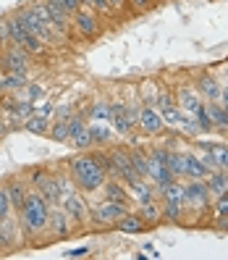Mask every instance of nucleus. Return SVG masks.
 <instances>
[{"mask_svg":"<svg viewBox=\"0 0 228 260\" xmlns=\"http://www.w3.org/2000/svg\"><path fill=\"white\" fill-rule=\"evenodd\" d=\"M50 203L42 197L40 189L34 192H26L21 208L16 210L19 213V226H21V234L26 237H37L48 229V218H50Z\"/></svg>","mask_w":228,"mask_h":260,"instance_id":"nucleus-1","label":"nucleus"},{"mask_svg":"<svg viewBox=\"0 0 228 260\" xmlns=\"http://www.w3.org/2000/svg\"><path fill=\"white\" fill-rule=\"evenodd\" d=\"M71 176L76 181V187L84 192H97L105 184V171L97 166L92 155H79L71 160Z\"/></svg>","mask_w":228,"mask_h":260,"instance_id":"nucleus-2","label":"nucleus"},{"mask_svg":"<svg viewBox=\"0 0 228 260\" xmlns=\"http://www.w3.org/2000/svg\"><path fill=\"white\" fill-rule=\"evenodd\" d=\"M129 213V203H110L102 200L100 205H89V218L95 226H113L121 216Z\"/></svg>","mask_w":228,"mask_h":260,"instance_id":"nucleus-3","label":"nucleus"},{"mask_svg":"<svg viewBox=\"0 0 228 260\" xmlns=\"http://www.w3.org/2000/svg\"><path fill=\"white\" fill-rule=\"evenodd\" d=\"M16 16H19V21L24 24V29H26V32H32L37 40H42V42H53V35H50V24L48 21H45V19H40L37 16V13L32 11V8H21L19 13H16Z\"/></svg>","mask_w":228,"mask_h":260,"instance_id":"nucleus-4","label":"nucleus"},{"mask_svg":"<svg viewBox=\"0 0 228 260\" xmlns=\"http://www.w3.org/2000/svg\"><path fill=\"white\" fill-rule=\"evenodd\" d=\"M147 179H152L158 187H165V184H171V181L176 179L171 174V168L165 166L163 155H160V147L158 150H152L149 155H147Z\"/></svg>","mask_w":228,"mask_h":260,"instance_id":"nucleus-5","label":"nucleus"},{"mask_svg":"<svg viewBox=\"0 0 228 260\" xmlns=\"http://www.w3.org/2000/svg\"><path fill=\"white\" fill-rule=\"evenodd\" d=\"M110 163H113V179H121V181H126V184H134L136 179H142L139 174L134 171L131 155L126 150H113L110 152Z\"/></svg>","mask_w":228,"mask_h":260,"instance_id":"nucleus-6","label":"nucleus"},{"mask_svg":"<svg viewBox=\"0 0 228 260\" xmlns=\"http://www.w3.org/2000/svg\"><path fill=\"white\" fill-rule=\"evenodd\" d=\"M71 24L76 26V32L84 35V37H95L100 32V24H97V13L92 8L82 6L76 13H71Z\"/></svg>","mask_w":228,"mask_h":260,"instance_id":"nucleus-7","label":"nucleus"},{"mask_svg":"<svg viewBox=\"0 0 228 260\" xmlns=\"http://www.w3.org/2000/svg\"><path fill=\"white\" fill-rule=\"evenodd\" d=\"M63 210H66L68 221H73V223H84L89 218V203L79 192H71L68 197H63Z\"/></svg>","mask_w":228,"mask_h":260,"instance_id":"nucleus-8","label":"nucleus"},{"mask_svg":"<svg viewBox=\"0 0 228 260\" xmlns=\"http://www.w3.org/2000/svg\"><path fill=\"white\" fill-rule=\"evenodd\" d=\"M21 239V226H19V216H6L0 218V250H8L13 244H19Z\"/></svg>","mask_w":228,"mask_h":260,"instance_id":"nucleus-9","label":"nucleus"},{"mask_svg":"<svg viewBox=\"0 0 228 260\" xmlns=\"http://www.w3.org/2000/svg\"><path fill=\"white\" fill-rule=\"evenodd\" d=\"M210 203V189L202 179H192L189 184H184V205L205 208Z\"/></svg>","mask_w":228,"mask_h":260,"instance_id":"nucleus-10","label":"nucleus"},{"mask_svg":"<svg viewBox=\"0 0 228 260\" xmlns=\"http://www.w3.org/2000/svg\"><path fill=\"white\" fill-rule=\"evenodd\" d=\"M26 60H29V53L21 48V45H11V48L6 50V55L0 58V63H3L6 74H11V71L26 74Z\"/></svg>","mask_w":228,"mask_h":260,"instance_id":"nucleus-11","label":"nucleus"},{"mask_svg":"<svg viewBox=\"0 0 228 260\" xmlns=\"http://www.w3.org/2000/svg\"><path fill=\"white\" fill-rule=\"evenodd\" d=\"M136 124H139L147 134H158V132H163L165 121H163V116H160L158 108H142L139 111V118H136Z\"/></svg>","mask_w":228,"mask_h":260,"instance_id":"nucleus-12","label":"nucleus"},{"mask_svg":"<svg viewBox=\"0 0 228 260\" xmlns=\"http://www.w3.org/2000/svg\"><path fill=\"white\" fill-rule=\"evenodd\" d=\"M118 232H124V234H142V232H147V221L139 216V213H126V216H121L116 223H113Z\"/></svg>","mask_w":228,"mask_h":260,"instance_id":"nucleus-13","label":"nucleus"},{"mask_svg":"<svg viewBox=\"0 0 228 260\" xmlns=\"http://www.w3.org/2000/svg\"><path fill=\"white\" fill-rule=\"evenodd\" d=\"M48 229L53 232L55 239L60 237H66L68 234V216H66V210H60V208H50V218H48Z\"/></svg>","mask_w":228,"mask_h":260,"instance_id":"nucleus-14","label":"nucleus"},{"mask_svg":"<svg viewBox=\"0 0 228 260\" xmlns=\"http://www.w3.org/2000/svg\"><path fill=\"white\" fill-rule=\"evenodd\" d=\"M102 194H105V200H110V203H131V194L126 192L124 184H121V179L105 181V184H102Z\"/></svg>","mask_w":228,"mask_h":260,"instance_id":"nucleus-15","label":"nucleus"},{"mask_svg":"<svg viewBox=\"0 0 228 260\" xmlns=\"http://www.w3.org/2000/svg\"><path fill=\"white\" fill-rule=\"evenodd\" d=\"M205 111H207V116H210V121H212V129L228 132V111L223 108L218 100H207V103H205Z\"/></svg>","mask_w":228,"mask_h":260,"instance_id":"nucleus-16","label":"nucleus"},{"mask_svg":"<svg viewBox=\"0 0 228 260\" xmlns=\"http://www.w3.org/2000/svg\"><path fill=\"white\" fill-rule=\"evenodd\" d=\"M202 103H205V100H202L200 95H197V92H192L189 87H184V89L178 92V103H176V105H178V108L184 111L186 116H194L197 111L202 108Z\"/></svg>","mask_w":228,"mask_h":260,"instance_id":"nucleus-17","label":"nucleus"},{"mask_svg":"<svg viewBox=\"0 0 228 260\" xmlns=\"http://www.w3.org/2000/svg\"><path fill=\"white\" fill-rule=\"evenodd\" d=\"M129 194H131L134 200L142 205V203H149V200H155V197H158V187H149L144 179H136L134 184H129Z\"/></svg>","mask_w":228,"mask_h":260,"instance_id":"nucleus-18","label":"nucleus"},{"mask_svg":"<svg viewBox=\"0 0 228 260\" xmlns=\"http://www.w3.org/2000/svg\"><path fill=\"white\" fill-rule=\"evenodd\" d=\"M40 192H42V197L48 200L50 205H60L63 203V194H60V189H58V181L55 179H50V176H45L42 181H40V187H37Z\"/></svg>","mask_w":228,"mask_h":260,"instance_id":"nucleus-19","label":"nucleus"},{"mask_svg":"<svg viewBox=\"0 0 228 260\" xmlns=\"http://www.w3.org/2000/svg\"><path fill=\"white\" fill-rule=\"evenodd\" d=\"M205 179H207L205 184H207V189H210V192H215V194L228 192V174H225V171H220V168H215V171H210Z\"/></svg>","mask_w":228,"mask_h":260,"instance_id":"nucleus-20","label":"nucleus"},{"mask_svg":"<svg viewBox=\"0 0 228 260\" xmlns=\"http://www.w3.org/2000/svg\"><path fill=\"white\" fill-rule=\"evenodd\" d=\"M197 87H200V92L205 95V100H218V98H220V84H218L215 76H210V74L200 76Z\"/></svg>","mask_w":228,"mask_h":260,"instance_id":"nucleus-21","label":"nucleus"},{"mask_svg":"<svg viewBox=\"0 0 228 260\" xmlns=\"http://www.w3.org/2000/svg\"><path fill=\"white\" fill-rule=\"evenodd\" d=\"M24 129L29 134H48L50 132V121L45 116H40V113H32V116L24 118Z\"/></svg>","mask_w":228,"mask_h":260,"instance_id":"nucleus-22","label":"nucleus"},{"mask_svg":"<svg viewBox=\"0 0 228 260\" xmlns=\"http://www.w3.org/2000/svg\"><path fill=\"white\" fill-rule=\"evenodd\" d=\"M6 111L11 116H19V118H26L34 113V103L32 100H6Z\"/></svg>","mask_w":228,"mask_h":260,"instance_id":"nucleus-23","label":"nucleus"},{"mask_svg":"<svg viewBox=\"0 0 228 260\" xmlns=\"http://www.w3.org/2000/svg\"><path fill=\"white\" fill-rule=\"evenodd\" d=\"M139 216L147 221V226H149V223H158V221L163 218V205H160L158 200L142 203V205H139Z\"/></svg>","mask_w":228,"mask_h":260,"instance_id":"nucleus-24","label":"nucleus"},{"mask_svg":"<svg viewBox=\"0 0 228 260\" xmlns=\"http://www.w3.org/2000/svg\"><path fill=\"white\" fill-rule=\"evenodd\" d=\"M6 189H8V197H11V205H13V210H19V208H21V203H24V197H26L24 184H21L19 179H11L8 184H6Z\"/></svg>","mask_w":228,"mask_h":260,"instance_id":"nucleus-25","label":"nucleus"},{"mask_svg":"<svg viewBox=\"0 0 228 260\" xmlns=\"http://www.w3.org/2000/svg\"><path fill=\"white\" fill-rule=\"evenodd\" d=\"M186 176L189 179H205L207 176V168L202 166V160L194 152H186Z\"/></svg>","mask_w":228,"mask_h":260,"instance_id":"nucleus-26","label":"nucleus"},{"mask_svg":"<svg viewBox=\"0 0 228 260\" xmlns=\"http://www.w3.org/2000/svg\"><path fill=\"white\" fill-rule=\"evenodd\" d=\"M181 216H184V203H171V200H163V218L168 223H178Z\"/></svg>","mask_w":228,"mask_h":260,"instance_id":"nucleus-27","label":"nucleus"},{"mask_svg":"<svg viewBox=\"0 0 228 260\" xmlns=\"http://www.w3.org/2000/svg\"><path fill=\"white\" fill-rule=\"evenodd\" d=\"M210 152H212V158H215V166L220 168V171L228 174V145H223V142H212Z\"/></svg>","mask_w":228,"mask_h":260,"instance_id":"nucleus-28","label":"nucleus"},{"mask_svg":"<svg viewBox=\"0 0 228 260\" xmlns=\"http://www.w3.org/2000/svg\"><path fill=\"white\" fill-rule=\"evenodd\" d=\"M29 82H26V74L21 71H11L3 82H0V89H24Z\"/></svg>","mask_w":228,"mask_h":260,"instance_id":"nucleus-29","label":"nucleus"},{"mask_svg":"<svg viewBox=\"0 0 228 260\" xmlns=\"http://www.w3.org/2000/svg\"><path fill=\"white\" fill-rule=\"evenodd\" d=\"M87 129H89V137H92V145H105L110 140V132L105 129L102 124H89Z\"/></svg>","mask_w":228,"mask_h":260,"instance_id":"nucleus-30","label":"nucleus"},{"mask_svg":"<svg viewBox=\"0 0 228 260\" xmlns=\"http://www.w3.org/2000/svg\"><path fill=\"white\" fill-rule=\"evenodd\" d=\"M129 155H131V166H134V171L139 174L142 179H147V155H144V152H139V150H131Z\"/></svg>","mask_w":228,"mask_h":260,"instance_id":"nucleus-31","label":"nucleus"},{"mask_svg":"<svg viewBox=\"0 0 228 260\" xmlns=\"http://www.w3.org/2000/svg\"><path fill=\"white\" fill-rule=\"evenodd\" d=\"M48 137H50V140H55V142H66L68 140V121H58V124H53L50 132H48Z\"/></svg>","mask_w":228,"mask_h":260,"instance_id":"nucleus-32","label":"nucleus"},{"mask_svg":"<svg viewBox=\"0 0 228 260\" xmlns=\"http://www.w3.org/2000/svg\"><path fill=\"white\" fill-rule=\"evenodd\" d=\"M194 118H197V126H200L202 134H210V132H212V121H210V116H207V111H205V103H202V108L194 113Z\"/></svg>","mask_w":228,"mask_h":260,"instance_id":"nucleus-33","label":"nucleus"},{"mask_svg":"<svg viewBox=\"0 0 228 260\" xmlns=\"http://www.w3.org/2000/svg\"><path fill=\"white\" fill-rule=\"evenodd\" d=\"M71 142H73V147L76 150H87L89 145H92V137H89V129L84 126L79 134H76V137H71Z\"/></svg>","mask_w":228,"mask_h":260,"instance_id":"nucleus-34","label":"nucleus"},{"mask_svg":"<svg viewBox=\"0 0 228 260\" xmlns=\"http://www.w3.org/2000/svg\"><path fill=\"white\" fill-rule=\"evenodd\" d=\"M11 213H16V210H13V205H11V197H8V189H6V187H0V218H6V216H11Z\"/></svg>","mask_w":228,"mask_h":260,"instance_id":"nucleus-35","label":"nucleus"},{"mask_svg":"<svg viewBox=\"0 0 228 260\" xmlns=\"http://www.w3.org/2000/svg\"><path fill=\"white\" fill-rule=\"evenodd\" d=\"M110 103H97L95 108H92V118H97V121H110Z\"/></svg>","mask_w":228,"mask_h":260,"instance_id":"nucleus-36","label":"nucleus"},{"mask_svg":"<svg viewBox=\"0 0 228 260\" xmlns=\"http://www.w3.org/2000/svg\"><path fill=\"white\" fill-rule=\"evenodd\" d=\"M215 213H218V216H225V213H228V192L218 194V200H215Z\"/></svg>","mask_w":228,"mask_h":260,"instance_id":"nucleus-37","label":"nucleus"},{"mask_svg":"<svg viewBox=\"0 0 228 260\" xmlns=\"http://www.w3.org/2000/svg\"><path fill=\"white\" fill-rule=\"evenodd\" d=\"M42 95H45V89H42L40 84H29L26 98H24V100H32V103H34V100H37V98H42Z\"/></svg>","mask_w":228,"mask_h":260,"instance_id":"nucleus-38","label":"nucleus"},{"mask_svg":"<svg viewBox=\"0 0 228 260\" xmlns=\"http://www.w3.org/2000/svg\"><path fill=\"white\" fill-rule=\"evenodd\" d=\"M200 160H202V166L207 168V174L218 168V166H215V158H212V152H210V150H205V155H200Z\"/></svg>","mask_w":228,"mask_h":260,"instance_id":"nucleus-39","label":"nucleus"},{"mask_svg":"<svg viewBox=\"0 0 228 260\" xmlns=\"http://www.w3.org/2000/svg\"><path fill=\"white\" fill-rule=\"evenodd\" d=\"M155 105H158V111H160V108H168V105H176V100H173L171 92H168V95L163 92V95H158V103H155Z\"/></svg>","mask_w":228,"mask_h":260,"instance_id":"nucleus-40","label":"nucleus"},{"mask_svg":"<svg viewBox=\"0 0 228 260\" xmlns=\"http://www.w3.org/2000/svg\"><path fill=\"white\" fill-rule=\"evenodd\" d=\"M84 255H89V247H73L66 252V257H84Z\"/></svg>","mask_w":228,"mask_h":260,"instance_id":"nucleus-41","label":"nucleus"},{"mask_svg":"<svg viewBox=\"0 0 228 260\" xmlns=\"http://www.w3.org/2000/svg\"><path fill=\"white\" fill-rule=\"evenodd\" d=\"M126 3H129V0H108V6H110L113 11H124Z\"/></svg>","mask_w":228,"mask_h":260,"instance_id":"nucleus-42","label":"nucleus"},{"mask_svg":"<svg viewBox=\"0 0 228 260\" xmlns=\"http://www.w3.org/2000/svg\"><path fill=\"white\" fill-rule=\"evenodd\" d=\"M34 113H40V116H45V118H48V116L53 113V103H45L42 108H40V111H34Z\"/></svg>","mask_w":228,"mask_h":260,"instance_id":"nucleus-43","label":"nucleus"},{"mask_svg":"<svg viewBox=\"0 0 228 260\" xmlns=\"http://www.w3.org/2000/svg\"><path fill=\"white\" fill-rule=\"evenodd\" d=\"M129 3H131L136 11H144V8L149 6V0H129Z\"/></svg>","mask_w":228,"mask_h":260,"instance_id":"nucleus-44","label":"nucleus"},{"mask_svg":"<svg viewBox=\"0 0 228 260\" xmlns=\"http://www.w3.org/2000/svg\"><path fill=\"white\" fill-rule=\"evenodd\" d=\"M45 176H48L45 171H34V174H32V184H34V187H40V181H42Z\"/></svg>","mask_w":228,"mask_h":260,"instance_id":"nucleus-45","label":"nucleus"},{"mask_svg":"<svg viewBox=\"0 0 228 260\" xmlns=\"http://www.w3.org/2000/svg\"><path fill=\"white\" fill-rule=\"evenodd\" d=\"M218 229H223V232H228V213H225V216H218Z\"/></svg>","mask_w":228,"mask_h":260,"instance_id":"nucleus-46","label":"nucleus"},{"mask_svg":"<svg viewBox=\"0 0 228 260\" xmlns=\"http://www.w3.org/2000/svg\"><path fill=\"white\" fill-rule=\"evenodd\" d=\"M8 129H11V126H6V124H0V140H3V137L8 134Z\"/></svg>","mask_w":228,"mask_h":260,"instance_id":"nucleus-47","label":"nucleus"}]
</instances>
